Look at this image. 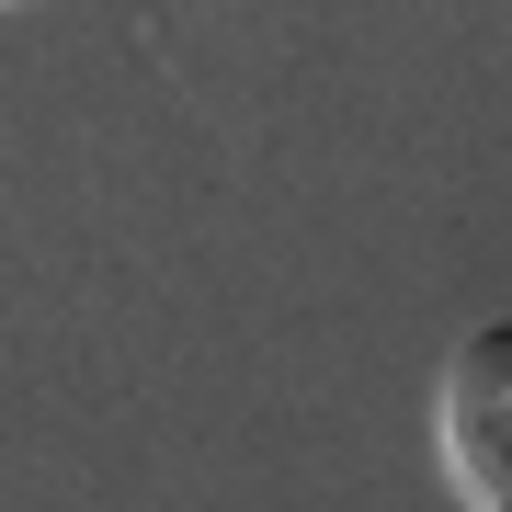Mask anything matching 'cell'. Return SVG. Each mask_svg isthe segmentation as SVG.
I'll list each match as a JSON object with an SVG mask.
<instances>
[{
	"label": "cell",
	"mask_w": 512,
	"mask_h": 512,
	"mask_svg": "<svg viewBox=\"0 0 512 512\" xmlns=\"http://www.w3.org/2000/svg\"><path fill=\"white\" fill-rule=\"evenodd\" d=\"M433 456L467 512H512V319L467 330L433 376Z\"/></svg>",
	"instance_id": "1"
}]
</instances>
